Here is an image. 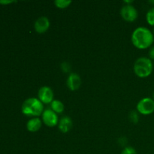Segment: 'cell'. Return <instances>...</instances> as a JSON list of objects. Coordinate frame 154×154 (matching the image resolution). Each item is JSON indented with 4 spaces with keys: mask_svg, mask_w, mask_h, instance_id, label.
<instances>
[{
    "mask_svg": "<svg viewBox=\"0 0 154 154\" xmlns=\"http://www.w3.org/2000/svg\"><path fill=\"white\" fill-rule=\"evenodd\" d=\"M131 38L135 48L144 50L152 47L154 42V35L153 32L147 27L140 26L134 30Z\"/></svg>",
    "mask_w": 154,
    "mask_h": 154,
    "instance_id": "6da1fadb",
    "label": "cell"
},
{
    "mask_svg": "<svg viewBox=\"0 0 154 154\" xmlns=\"http://www.w3.org/2000/svg\"><path fill=\"white\" fill-rule=\"evenodd\" d=\"M22 113L27 117H38L44 112V104L37 98H29L21 107Z\"/></svg>",
    "mask_w": 154,
    "mask_h": 154,
    "instance_id": "7a4b0ae2",
    "label": "cell"
},
{
    "mask_svg": "<svg viewBox=\"0 0 154 154\" xmlns=\"http://www.w3.org/2000/svg\"><path fill=\"white\" fill-rule=\"evenodd\" d=\"M153 70L152 60L148 57H142L137 59L134 64V72L138 77L145 78L150 76Z\"/></svg>",
    "mask_w": 154,
    "mask_h": 154,
    "instance_id": "3957f363",
    "label": "cell"
},
{
    "mask_svg": "<svg viewBox=\"0 0 154 154\" xmlns=\"http://www.w3.org/2000/svg\"><path fill=\"white\" fill-rule=\"evenodd\" d=\"M137 111L143 115H150L154 112V100L153 98L145 97L137 104Z\"/></svg>",
    "mask_w": 154,
    "mask_h": 154,
    "instance_id": "277c9868",
    "label": "cell"
},
{
    "mask_svg": "<svg viewBox=\"0 0 154 154\" xmlns=\"http://www.w3.org/2000/svg\"><path fill=\"white\" fill-rule=\"evenodd\" d=\"M120 15L124 20L127 22H134L138 18V12L132 5H125L120 10Z\"/></svg>",
    "mask_w": 154,
    "mask_h": 154,
    "instance_id": "5b68a950",
    "label": "cell"
},
{
    "mask_svg": "<svg viewBox=\"0 0 154 154\" xmlns=\"http://www.w3.org/2000/svg\"><path fill=\"white\" fill-rule=\"evenodd\" d=\"M42 120L43 123L49 127L57 126L60 121L57 114H56L51 108H47L44 111L42 114Z\"/></svg>",
    "mask_w": 154,
    "mask_h": 154,
    "instance_id": "8992f818",
    "label": "cell"
},
{
    "mask_svg": "<svg viewBox=\"0 0 154 154\" xmlns=\"http://www.w3.org/2000/svg\"><path fill=\"white\" fill-rule=\"evenodd\" d=\"M38 99L43 104H51L54 99V92L51 87L48 86L42 87L38 93Z\"/></svg>",
    "mask_w": 154,
    "mask_h": 154,
    "instance_id": "52a82bcc",
    "label": "cell"
},
{
    "mask_svg": "<svg viewBox=\"0 0 154 154\" xmlns=\"http://www.w3.org/2000/svg\"><path fill=\"white\" fill-rule=\"evenodd\" d=\"M50 20L47 17L42 16L38 18L34 23V28L35 32L38 33H45L50 28Z\"/></svg>",
    "mask_w": 154,
    "mask_h": 154,
    "instance_id": "ba28073f",
    "label": "cell"
},
{
    "mask_svg": "<svg viewBox=\"0 0 154 154\" xmlns=\"http://www.w3.org/2000/svg\"><path fill=\"white\" fill-rule=\"evenodd\" d=\"M81 79L79 75L71 72L66 81V85L71 91H75L81 87Z\"/></svg>",
    "mask_w": 154,
    "mask_h": 154,
    "instance_id": "9c48e42d",
    "label": "cell"
},
{
    "mask_svg": "<svg viewBox=\"0 0 154 154\" xmlns=\"http://www.w3.org/2000/svg\"><path fill=\"white\" fill-rule=\"evenodd\" d=\"M72 125L73 123H72V119L68 116H65L62 117L59 121L58 127L60 132L63 133H67L72 129Z\"/></svg>",
    "mask_w": 154,
    "mask_h": 154,
    "instance_id": "30bf717a",
    "label": "cell"
},
{
    "mask_svg": "<svg viewBox=\"0 0 154 154\" xmlns=\"http://www.w3.org/2000/svg\"><path fill=\"white\" fill-rule=\"evenodd\" d=\"M42 120L38 117H33L30 119L26 123V129L30 132H35L42 128Z\"/></svg>",
    "mask_w": 154,
    "mask_h": 154,
    "instance_id": "8fae6325",
    "label": "cell"
},
{
    "mask_svg": "<svg viewBox=\"0 0 154 154\" xmlns=\"http://www.w3.org/2000/svg\"><path fill=\"white\" fill-rule=\"evenodd\" d=\"M51 109L53 110L56 114H62L65 110L64 104L61 101L54 99L51 103Z\"/></svg>",
    "mask_w": 154,
    "mask_h": 154,
    "instance_id": "7c38bea8",
    "label": "cell"
},
{
    "mask_svg": "<svg viewBox=\"0 0 154 154\" xmlns=\"http://www.w3.org/2000/svg\"><path fill=\"white\" fill-rule=\"evenodd\" d=\"M72 4L71 0H56L54 1V5L56 7L60 9H64L69 7Z\"/></svg>",
    "mask_w": 154,
    "mask_h": 154,
    "instance_id": "4fadbf2b",
    "label": "cell"
},
{
    "mask_svg": "<svg viewBox=\"0 0 154 154\" xmlns=\"http://www.w3.org/2000/svg\"><path fill=\"white\" fill-rule=\"evenodd\" d=\"M146 20L149 25L154 26V6L149 9L146 14Z\"/></svg>",
    "mask_w": 154,
    "mask_h": 154,
    "instance_id": "5bb4252c",
    "label": "cell"
},
{
    "mask_svg": "<svg viewBox=\"0 0 154 154\" xmlns=\"http://www.w3.org/2000/svg\"><path fill=\"white\" fill-rule=\"evenodd\" d=\"M129 120L133 123H138L139 121V115H138V112L136 111H132L130 112L129 116Z\"/></svg>",
    "mask_w": 154,
    "mask_h": 154,
    "instance_id": "9a60e30c",
    "label": "cell"
},
{
    "mask_svg": "<svg viewBox=\"0 0 154 154\" xmlns=\"http://www.w3.org/2000/svg\"><path fill=\"white\" fill-rule=\"evenodd\" d=\"M120 154H138L137 153L136 150L134 147L128 146V147H125L123 150H122Z\"/></svg>",
    "mask_w": 154,
    "mask_h": 154,
    "instance_id": "2e32d148",
    "label": "cell"
},
{
    "mask_svg": "<svg viewBox=\"0 0 154 154\" xmlns=\"http://www.w3.org/2000/svg\"><path fill=\"white\" fill-rule=\"evenodd\" d=\"M60 68H61L62 71L65 73H68V72H70L71 69H72V67H71V65L69 64L67 62H63V63L60 66Z\"/></svg>",
    "mask_w": 154,
    "mask_h": 154,
    "instance_id": "e0dca14e",
    "label": "cell"
},
{
    "mask_svg": "<svg viewBox=\"0 0 154 154\" xmlns=\"http://www.w3.org/2000/svg\"><path fill=\"white\" fill-rule=\"evenodd\" d=\"M149 57L151 60H154V46L150 47L149 51Z\"/></svg>",
    "mask_w": 154,
    "mask_h": 154,
    "instance_id": "ac0fdd59",
    "label": "cell"
},
{
    "mask_svg": "<svg viewBox=\"0 0 154 154\" xmlns=\"http://www.w3.org/2000/svg\"><path fill=\"white\" fill-rule=\"evenodd\" d=\"M12 2H14V1H11V0H7V1H0V4H2V5H8V4H11Z\"/></svg>",
    "mask_w": 154,
    "mask_h": 154,
    "instance_id": "d6986e66",
    "label": "cell"
},
{
    "mask_svg": "<svg viewBox=\"0 0 154 154\" xmlns=\"http://www.w3.org/2000/svg\"><path fill=\"white\" fill-rule=\"evenodd\" d=\"M123 2H124L126 5H131L132 2H133V1H124Z\"/></svg>",
    "mask_w": 154,
    "mask_h": 154,
    "instance_id": "ffe728a7",
    "label": "cell"
},
{
    "mask_svg": "<svg viewBox=\"0 0 154 154\" xmlns=\"http://www.w3.org/2000/svg\"><path fill=\"white\" fill-rule=\"evenodd\" d=\"M148 2L150 3V4H151V5H154V0H150Z\"/></svg>",
    "mask_w": 154,
    "mask_h": 154,
    "instance_id": "44dd1931",
    "label": "cell"
},
{
    "mask_svg": "<svg viewBox=\"0 0 154 154\" xmlns=\"http://www.w3.org/2000/svg\"><path fill=\"white\" fill-rule=\"evenodd\" d=\"M153 99L154 100V92H153Z\"/></svg>",
    "mask_w": 154,
    "mask_h": 154,
    "instance_id": "7402d4cb",
    "label": "cell"
},
{
    "mask_svg": "<svg viewBox=\"0 0 154 154\" xmlns=\"http://www.w3.org/2000/svg\"><path fill=\"white\" fill-rule=\"evenodd\" d=\"M153 35H154V28H153Z\"/></svg>",
    "mask_w": 154,
    "mask_h": 154,
    "instance_id": "603a6c76",
    "label": "cell"
}]
</instances>
